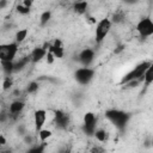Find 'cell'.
<instances>
[{
  "instance_id": "ffe728a7",
  "label": "cell",
  "mask_w": 153,
  "mask_h": 153,
  "mask_svg": "<svg viewBox=\"0 0 153 153\" xmlns=\"http://www.w3.org/2000/svg\"><path fill=\"white\" fill-rule=\"evenodd\" d=\"M50 19H51V12L50 11H44L39 17V23H41V25H45V24H48V22Z\"/></svg>"
},
{
  "instance_id": "44dd1931",
  "label": "cell",
  "mask_w": 153,
  "mask_h": 153,
  "mask_svg": "<svg viewBox=\"0 0 153 153\" xmlns=\"http://www.w3.org/2000/svg\"><path fill=\"white\" fill-rule=\"evenodd\" d=\"M38 82L37 81H31L29 85H27V93H35L37 90H38Z\"/></svg>"
},
{
  "instance_id": "7c38bea8",
  "label": "cell",
  "mask_w": 153,
  "mask_h": 153,
  "mask_svg": "<svg viewBox=\"0 0 153 153\" xmlns=\"http://www.w3.org/2000/svg\"><path fill=\"white\" fill-rule=\"evenodd\" d=\"M24 109V103L23 102H20V100H16V102H12L11 103V105H10V112H8V116H11V117H17L20 112H22V110Z\"/></svg>"
},
{
  "instance_id": "f1b7e54d",
  "label": "cell",
  "mask_w": 153,
  "mask_h": 153,
  "mask_svg": "<svg viewBox=\"0 0 153 153\" xmlns=\"http://www.w3.org/2000/svg\"><path fill=\"white\" fill-rule=\"evenodd\" d=\"M43 153H45V151H44V152H43Z\"/></svg>"
},
{
  "instance_id": "d6986e66",
  "label": "cell",
  "mask_w": 153,
  "mask_h": 153,
  "mask_svg": "<svg viewBox=\"0 0 153 153\" xmlns=\"http://www.w3.org/2000/svg\"><path fill=\"white\" fill-rule=\"evenodd\" d=\"M74 10H75L76 13H80V14L85 13L86 10H87V2L86 1H80V2L74 4Z\"/></svg>"
},
{
  "instance_id": "6da1fadb",
  "label": "cell",
  "mask_w": 153,
  "mask_h": 153,
  "mask_svg": "<svg viewBox=\"0 0 153 153\" xmlns=\"http://www.w3.org/2000/svg\"><path fill=\"white\" fill-rule=\"evenodd\" d=\"M105 117L111 122V124L115 126V128H117L118 130L123 131L126 126L128 124L129 121V115L122 110H117V109H110L105 111Z\"/></svg>"
},
{
  "instance_id": "8992f818",
  "label": "cell",
  "mask_w": 153,
  "mask_h": 153,
  "mask_svg": "<svg viewBox=\"0 0 153 153\" xmlns=\"http://www.w3.org/2000/svg\"><path fill=\"white\" fill-rule=\"evenodd\" d=\"M94 76V69L90 67H80L75 71L74 78L80 85H87Z\"/></svg>"
},
{
  "instance_id": "8fae6325",
  "label": "cell",
  "mask_w": 153,
  "mask_h": 153,
  "mask_svg": "<svg viewBox=\"0 0 153 153\" xmlns=\"http://www.w3.org/2000/svg\"><path fill=\"white\" fill-rule=\"evenodd\" d=\"M48 51H50L54 55V57H57V59L62 57L63 56V48H62L61 41L60 39H55L54 44L49 45V50Z\"/></svg>"
},
{
  "instance_id": "4fadbf2b",
  "label": "cell",
  "mask_w": 153,
  "mask_h": 153,
  "mask_svg": "<svg viewBox=\"0 0 153 153\" xmlns=\"http://www.w3.org/2000/svg\"><path fill=\"white\" fill-rule=\"evenodd\" d=\"M1 63V68H2V72L6 76H10L13 72H14V65H13V61H0Z\"/></svg>"
},
{
  "instance_id": "ba28073f",
  "label": "cell",
  "mask_w": 153,
  "mask_h": 153,
  "mask_svg": "<svg viewBox=\"0 0 153 153\" xmlns=\"http://www.w3.org/2000/svg\"><path fill=\"white\" fill-rule=\"evenodd\" d=\"M79 62L82 65V67H90V65L94 60V50L90 48H85L79 53Z\"/></svg>"
},
{
  "instance_id": "2e32d148",
  "label": "cell",
  "mask_w": 153,
  "mask_h": 153,
  "mask_svg": "<svg viewBox=\"0 0 153 153\" xmlns=\"http://www.w3.org/2000/svg\"><path fill=\"white\" fill-rule=\"evenodd\" d=\"M45 147H47V143L45 142H41L39 145L32 146L26 153H43L45 151Z\"/></svg>"
},
{
  "instance_id": "83f0119b",
  "label": "cell",
  "mask_w": 153,
  "mask_h": 153,
  "mask_svg": "<svg viewBox=\"0 0 153 153\" xmlns=\"http://www.w3.org/2000/svg\"><path fill=\"white\" fill-rule=\"evenodd\" d=\"M8 5V2L7 1H0V10H2L5 6H7Z\"/></svg>"
},
{
  "instance_id": "5bb4252c",
  "label": "cell",
  "mask_w": 153,
  "mask_h": 153,
  "mask_svg": "<svg viewBox=\"0 0 153 153\" xmlns=\"http://www.w3.org/2000/svg\"><path fill=\"white\" fill-rule=\"evenodd\" d=\"M142 82L145 84V87H148L153 82V65H151L147 68V71L145 72L143 78H142Z\"/></svg>"
},
{
  "instance_id": "e0dca14e",
  "label": "cell",
  "mask_w": 153,
  "mask_h": 153,
  "mask_svg": "<svg viewBox=\"0 0 153 153\" xmlns=\"http://www.w3.org/2000/svg\"><path fill=\"white\" fill-rule=\"evenodd\" d=\"M37 133H38V139L41 140V142H45V140H48L51 136V130L50 129H41Z\"/></svg>"
},
{
  "instance_id": "7402d4cb",
  "label": "cell",
  "mask_w": 153,
  "mask_h": 153,
  "mask_svg": "<svg viewBox=\"0 0 153 153\" xmlns=\"http://www.w3.org/2000/svg\"><path fill=\"white\" fill-rule=\"evenodd\" d=\"M17 11H18L19 14H27V13L30 12V8L25 7L23 4H19V5L17 6Z\"/></svg>"
},
{
  "instance_id": "277c9868",
  "label": "cell",
  "mask_w": 153,
  "mask_h": 153,
  "mask_svg": "<svg viewBox=\"0 0 153 153\" xmlns=\"http://www.w3.org/2000/svg\"><path fill=\"white\" fill-rule=\"evenodd\" d=\"M112 23L110 22L109 18H103L100 19L97 25H96V32H94V37H96V43L100 44L109 35L110 30H111Z\"/></svg>"
},
{
  "instance_id": "7a4b0ae2",
  "label": "cell",
  "mask_w": 153,
  "mask_h": 153,
  "mask_svg": "<svg viewBox=\"0 0 153 153\" xmlns=\"http://www.w3.org/2000/svg\"><path fill=\"white\" fill-rule=\"evenodd\" d=\"M152 65V62L151 61H143V62H141V63H139L133 71H130L129 73H127L123 78H122V80H121V84H127V82H129V81H133V80H137V81H142V78H143V74H145V72L147 71V68L149 67Z\"/></svg>"
},
{
  "instance_id": "30bf717a",
  "label": "cell",
  "mask_w": 153,
  "mask_h": 153,
  "mask_svg": "<svg viewBox=\"0 0 153 153\" xmlns=\"http://www.w3.org/2000/svg\"><path fill=\"white\" fill-rule=\"evenodd\" d=\"M47 53H48V50H45L43 47H37V48L32 49V51L29 54V55H30V60H31V62H32V63H37V62H39L41 60H43V59L45 57Z\"/></svg>"
},
{
  "instance_id": "cb8c5ba5",
  "label": "cell",
  "mask_w": 153,
  "mask_h": 153,
  "mask_svg": "<svg viewBox=\"0 0 153 153\" xmlns=\"http://www.w3.org/2000/svg\"><path fill=\"white\" fill-rule=\"evenodd\" d=\"M45 59H47V63H49V65H50V63H53V62H54V59H55V57H54V55H53L50 51H48V53H47V55H45Z\"/></svg>"
},
{
  "instance_id": "3957f363",
  "label": "cell",
  "mask_w": 153,
  "mask_h": 153,
  "mask_svg": "<svg viewBox=\"0 0 153 153\" xmlns=\"http://www.w3.org/2000/svg\"><path fill=\"white\" fill-rule=\"evenodd\" d=\"M19 51L16 42L0 43V61H14Z\"/></svg>"
},
{
  "instance_id": "9a60e30c",
  "label": "cell",
  "mask_w": 153,
  "mask_h": 153,
  "mask_svg": "<svg viewBox=\"0 0 153 153\" xmlns=\"http://www.w3.org/2000/svg\"><path fill=\"white\" fill-rule=\"evenodd\" d=\"M27 29H22V30H19V31H17L16 32V36H14V42L18 44V43H22L25 38H26V36H27Z\"/></svg>"
},
{
  "instance_id": "4316f807",
  "label": "cell",
  "mask_w": 153,
  "mask_h": 153,
  "mask_svg": "<svg viewBox=\"0 0 153 153\" xmlns=\"http://www.w3.org/2000/svg\"><path fill=\"white\" fill-rule=\"evenodd\" d=\"M6 145V137L4 135H0V146Z\"/></svg>"
},
{
  "instance_id": "5b68a950",
  "label": "cell",
  "mask_w": 153,
  "mask_h": 153,
  "mask_svg": "<svg viewBox=\"0 0 153 153\" xmlns=\"http://www.w3.org/2000/svg\"><path fill=\"white\" fill-rule=\"evenodd\" d=\"M136 31L141 38H147L153 35V22L149 17L141 18L136 24Z\"/></svg>"
},
{
  "instance_id": "603a6c76",
  "label": "cell",
  "mask_w": 153,
  "mask_h": 153,
  "mask_svg": "<svg viewBox=\"0 0 153 153\" xmlns=\"http://www.w3.org/2000/svg\"><path fill=\"white\" fill-rule=\"evenodd\" d=\"M2 86H4V90H8L12 86V79H11V76H5V80H4Z\"/></svg>"
},
{
  "instance_id": "52a82bcc",
  "label": "cell",
  "mask_w": 153,
  "mask_h": 153,
  "mask_svg": "<svg viewBox=\"0 0 153 153\" xmlns=\"http://www.w3.org/2000/svg\"><path fill=\"white\" fill-rule=\"evenodd\" d=\"M82 130L87 135H93L97 130V117L93 112H86L84 115V124Z\"/></svg>"
},
{
  "instance_id": "d4e9b609",
  "label": "cell",
  "mask_w": 153,
  "mask_h": 153,
  "mask_svg": "<svg viewBox=\"0 0 153 153\" xmlns=\"http://www.w3.org/2000/svg\"><path fill=\"white\" fill-rule=\"evenodd\" d=\"M103 152H104V149L100 147H93L91 149V153H103Z\"/></svg>"
},
{
  "instance_id": "ac0fdd59",
  "label": "cell",
  "mask_w": 153,
  "mask_h": 153,
  "mask_svg": "<svg viewBox=\"0 0 153 153\" xmlns=\"http://www.w3.org/2000/svg\"><path fill=\"white\" fill-rule=\"evenodd\" d=\"M93 135L99 142H104L108 139V133L105 131V129H97Z\"/></svg>"
},
{
  "instance_id": "9c48e42d",
  "label": "cell",
  "mask_w": 153,
  "mask_h": 153,
  "mask_svg": "<svg viewBox=\"0 0 153 153\" xmlns=\"http://www.w3.org/2000/svg\"><path fill=\"white\" fill-rule=\"evenodd\" d=\"M47 121V111L43 110V109H38L33 112V127H35V130L38 131L42 129V127L44 126Z\"/></svg>"
},
{
  "instance_id": "484cf974",
  "label": "cell",
  "mask_w": 153,
  "mask_h": 153,
  "mask_svg": "<svg viewBox=\"0 0 153 153\" xmlns=\"http://www.w3.org/2000/svg\"><path fill=\"white\" fill-rule=\"evenodd\" d=\"M23 5H24L25 7H27V8H30L31 5H32V1H30V0H25V1L23 2Z\"/></svg>"
}]
</instances>
